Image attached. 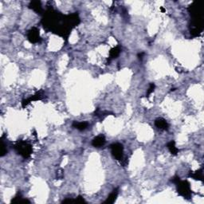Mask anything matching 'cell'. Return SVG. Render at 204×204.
<instances>
[{
    "label": "cell",
    "instance_id": "cell-1",
    "mask_svg": "<svg viewBox=\"0 0 204 204\" xmlns=\"http://www.w3.org/2000/svg\"><path fill=\"white\" fill-rule=\"evenodd\" d=\"M44 29L67 39L72 30L80 23V18L76 13L64 15L50 8L44 13L41 21Z\"/></svg>",
    "mask_w": 204,
    "mask_h": 204
},
{
    "label": "cell",
    "instance_id": "cell-2",
    "mask_svg": "<svg viewBox=\"0 0 204 204\" xmlns=\"http://www.w3.org/2000/svg\"><path fill=\"white\" fill-rule=\"evenodd\" d=\"M188 11L191 15V26H190V33L192 37H198L200 35L203 30L202 23V7L199 2H193L188 7Z\"/></svg>",
    "mask_w": 204,
    "mask_h": 204
},
{
    "label": "cell",
    "instance_id": "cell-3",
    "mask_svg": "<svg viewBox=\"0 0 204 204\" xmlns=\"http://www.w3.org/2000/svg\"><path fill=\"white\" fill-rule=\"evenodd\" d=\"M15 149L16 150L18 154L22 155L23 158L30 157L33 152L31 145L26 141H19L16 143L15 145Z\"/></svg>",
    "mask_w": 204,
    "mask_h": 204
},
{
    "label": "cell",
    "instance_id": "cell-4",
    "mask_svg": "<svg viewBox=\"0 0 204 204\" xmlns=\"http://www.w3.org/2000/svg\"><path fill=\"white\" fill-rule=\"evenodd\" d=\"M177 192L180 196L185 198H190L191 196V189L190 184L186 180H179L176 184Z\"/></svg>",
    "mask_w": 204,
    "mask_h": 204
},
{
    "label": "cell",
    "instance_id": "cell-5",
    "mask_svg": "<svg viewBox=\"0 0 204 204\" xmlns=\"http://www.w3.org/2000/svg\"><path fill=\"white\" fill-rule=\"evenodd\" d=\"M110 148L112 155H113V157L116 160H123V158H124V147L121 144H120V143L112 144L110 146Z\"/></svg>",
    "mask_w": 204,
    "mask_h": 204
},
{
    "label": "cell",
    "instance_id": "cell-6",
    "mask_svg": "<svg viewBox=\"0 0 204 204\" xmlns=\"http://www.w3.org/2000/svg\"><path fill=\"white\" fill-rule=\"evenodd\" d=\"M27 39L29 40L30 42L34 44L41 42V38L40 37L39 30L37 27H33V28L30 29L28 31V34H27Z\"/></svg>",
    "mask_w": 204,
    "mask_h": 204
},
{
    "label": "cell",
    "instance_id": "cell-7",
    "mask_svg": "<svg viewBox=\"0 0 204 204\" xmlns=\"http://www.w3.org/2000/svg\"><path fill=\"white\" fill-rule=\"evenodd\" d=\"M45 98V94H44L43 91H39V92L36 93L34 95L31 96L30 98H29L28 99H25L22 101V106L23 108H25L26 106L29 105L30 102L32 101H40V100H42Z\"/></svg>",
    "mask_w": 204,
    "mask_h": 204
},
{
    "label": "cell",
    "instance_id": "cell-8",
    "mask_svg": "<svg viewBox=\"0 0 204 204\" xmlns=\"http://www.w3.org/2000/svg\"><path fill=\"white\" fill-rule=\"evenodd\" d=\"M106 142L105 137L104 135H99L98 137H96L93 140L92 144L93 146L95 148H101V147L104 146Z\"/></svg>",
    "mask_w": 204,
    "mask_h": 204
},
{
    "label": "cell",
    "instance_id": "cell-9",
    "mask_svg": "<svg viewBox=\"0 0 204 204\" xmlns=\"http://www.w3.org/2000/svg\"><path fill=\"white\" fill-rule=\"evenodd\" d=\"M155 125L162 130H167L168 129V124H167V120L163 119V118H158L155 120Z\"/></svg>",
    "mask_w": 204,
    "mask_h": 204
},
{
    "label": "cell",
    "instance_id": "cell-10",
    "mask_svg": "<svg viewBox=\"0 0 204 204\" xmlns=\"http://www.w3.org/2000/svg\"><path fill=\"white\" fill-rule=\"evenodd\" d=\"M29 7L37 14H41L42 11H43L41 3L40 1H32V2H30V5H29Z\"/></svg>",
    "mask_w": 204,
    "mask_h": 204
},
{
    "label": "cell",
    "instance_id": "cell-11",
    "mask_svg": "<svg viewBox=\"0 0 204 204\" xmlns=\"http://www.w3.org/2000/svg\"><path fill=\"white\" fill-rule=\"evenodd\" d=\"M189 177L194 179L195 180H198V181H202L203 180V172H202V169H199V170L196 171L195 172H190Z\"/></svg>",
    "mask_w": 204,
    "mask_h": 204
},
{
    "label": "cell",
    "instance_id": "cell-12",
    "mask_svg": "<svg viewBox=\"0 0 204 204\" xmlns=\"http://www.w3.org/2000/svg\"><path fill=\"white\" fill-rule=\"evenodd\" d=\"M73 127L77 128V129L80 130V131H84L89 127V123L88 122L83 121V122H77V121H73Z\"/></svg>",
    "mask_w": 204,
    "mask_h": 204
},
{
    "label": "cell",
    "instance_id": "cell-13",
    "mask_svg": "<svg viewBox=\"0 0 204 204\" xmlns=\"http://www.w3.org/2000/svg\"><path fill=\"white\" fill-rule=\"evenodd\" d=\"M117 195H118V189L116 188V189H115L114 191H112V192L111 193L110 195H109L108 198H107L106 200L104 202V203H106V204L113 203V202L116 201V198H117Z\"/></svg>",
    "mask_w": 204,
    "mask_h": 204
},
{
    "label": "cell",
    "instance_id": "cell-14",
    "mask_svg": "<svg viewBox=\"0 0 204 204\" xmlns=\"http://www.w3.org/2000/svg\"><path fill=\"white\" fill-rule=\"evenodd\" d=\"M167 148H168L169 152L172 154V155H176L177 154H178L179 149L176 147V142H175L174 141H170V142L167 144Z\"/></svg>",
    "mask_w": 204,
    "mask_h": 204
},
{
    "label": "cell",
    "instance_id": "cell-15",
    "mask_svg": "<svg viewBox=\"0 0 204 204\" xmlns=\"http://www.w3.org/2000/svg\"><path fill=\"white\" fill-rule=\"evenodd\" d=\"M120 48L119 46H116L114 48H112V50L109 52V60H112L113 58H116L119 56V54H120Z\"/></svg>",
    "mask_w": 204,
    "mask_h": 204
},
{
    "label": "cell",
    "instance_id": "cell-16",
    "mask_svg": "<svg viewBox=\"0 0 204 204\" xmlns=\"http://www.w3.org/2000/svg\"><path fill=\"white\" fill-rule=\"evenodd\" d=\"M12 203H30V201L27 199H23L20 194H18L15 198L12 199Z\"/></svg>",
    "mask_w": 204,
    "mask_h": 204
},
{
    "label": "cell",
    "instance_id": "cell-17",
    "mask_svg": "<svg viewBox=\"0 0 204 204\" xmlns=\"http://www.w3.org/2000/svg\"><path fill=\"white\" fill-rule=\"evenodd\" d=\"M155 84H153V83H151L149 85V88H148V91H147V98H149L150 95L152 93L154 92V90H155Z\"/></svg>",
    "mask_w": 204,
    "mask_h": 204
},
{
    "label": "cell",
    "instance_id": "cell-18",
    "mask_svg": "<svg viewBox=\"0 0 204 204\" xmlns=\"http://www.w3.org/2000/svg\"><path fill=\"white\" fill-rule=\"evenodd\" d=\"M7 150L6 147H5L3 141H2V144H1V156H4L7 154Z\"/></svg>",
    "mask_w": 204,
    "mask_h": 204
},
{
    "label": "cell",
    "instance_id": "cell-19",
    "mask_svg": "<svg viewBox=\"0 0 204 204\" xmlns=\"http://www.w3.org/2000/svg\"><path fill=\"white\" fill-rule=\"evenodd\" d=\"M75 202H77V203H84V202H85V199L83 198L82 196L79 195V196L75 199Z\"/></svg>",
    "mask_w": 204,
    "mask_h": 204
},
{
    "label": "cell",
    "instance_id": "cell-20",
    "mask_svg": "<svg viewBox=\"0 0 204 204\" xmlns=\"http://www.w3.org/2000/svg\"><path fill=\"white\" fill-rule=\"evenodd\" d=\"M69 202H75V199L72 198H66L62 202V203H69Z\"/></svg>",
    "mask_w": 204,
    "mask_h": 204
},
{
    "label": "cell",
    "instance_id": "cell-21",
    "mask_svg": "<svg viewBox=\"0 0 204 204\" xmlns=\"http://www.w3.org/2000/svg\"><path fill=\"white\" fill-rule=\"evenodd\" d=\"M144 53H143V52L140 53V54H138V58L142 60V58H143V57H144Z\"/></svg>",
    "mask_w": 204,
    "mask_h": 204
},
{
    "label": "cell",
    "instance_id": "cell-22",
    "mask_svg": "<svg viewBox=\"0 0 204 204\" xmlns=\"http://www.w3.org/2000/svg\"><path fill=\"white\" fill-rule=\"evenodd\" d=\"M160 9H161V11H162V12H164V11H165V10H164V9H163V7H161V8H160Z\"/></svg>",
    "mask_w": 204,
    "mask_h": 204
}]
</instances>
